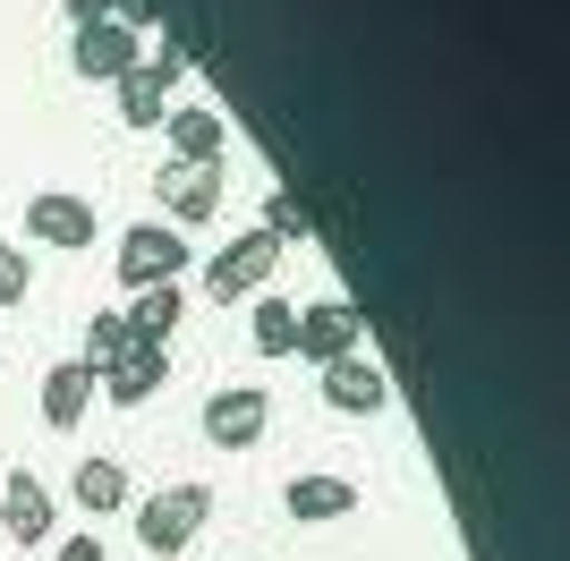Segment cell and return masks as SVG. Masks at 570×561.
I'll use <instances>...</instances> for the list:
<instances>
[{"instance_id": "cell-1", "label": "cell", "mask_w": 570, "mask_h": 561, "mask_svg": "<svg viewBox=\"0 0 570 561\" xmlns=\"http://www.w3.org/2000/svg\"><path fill=\"white\" fill-rule=\"evenodd\" d=\"M205 511H214V493L196 485V476H188V485L145 493V502H137V544H145V553H179V544L205 528Z\"/></svg>"}, {"instance_id": "cell-2", "label": "cell", "mask_w": 570, "mask_h": 561, "mask_svg": "<svg viewBox=\"0 0 570 561\" xmlns=\"http://www.w3.org/2000/svg\"><path fill=\"white\" fill-rule=\"evenodd\" d=\"M188 230H170V222H137V230H119V280L128 289H163V280L188 273Z\"/></svg>"}, {"instance_id": "cell-3", "label": "cell", "mask_w": 570, "mask_h": 561, "mask_svg": "<svg viewBox=\"0 0 570 561\" xmlns=\"http://www.w3.org/2000/svg\"><path fill=\"white\" fill-rule=\"evenodd\" d=\"M357 341H366V315H357L350 298H315V306H298V341H289V357L333 366V357H350Z\"/></svg>"}, {"instance_id": "cell-4", "label": "cell", "mask_w": 570, "mask_h": 561, "mask_svg": "<svg viewBox=\"0 0 570 561\" xmlns=\"http://www.w3.org/2000/svg\"><path fill=\"white\" fill-rule=\"evenodd\" d=\"M273 264H282V247H273V238H264V230H238L230 247L205 264V289H214L222 306H230V298H256L264 280H273Z\"/></svg>"}, {"instance_id": "cell-5", "label": "cell", "mask_w": 570, "mask_h": 561, "mask_svg": "<svg viewBox=\"0 0 570 561\" xmlns=\"http://www.w3.org/2000/svg\"><path fill=\"white\" fill-rule=\"evenodd\" d=\"M264 417H273L264 383H222V392L205 400V443H214V451H247L264 434Z\"/></svg>"}, {"instance_id": "cell-6", "label": "cell", "mask_w": 570, "mask_h": 561, "mask_svg": "<svg viewBox=\"0 0 570 561\" xmlns=\"http://www.w3.org/2000/svg\"><path fill=\"white\" fill-rule=\"evenodd\" d=\"M170 86H179V51H145L137 69L119 77V119H128V128H163Z\"/></svg>"}, {"instance_id": "cell-7", "label": "cell", "mask_w": 570, "mask_h": 561, "mask_svg": "<svg viewBox=\"0 0 570 561\" xmlns=\"http://www.w3.org/2000/svg\"><path fill=\"white\" fill-rule=\"evenodd\" d=\"M26 238L35 247H95V205L69 187H43V196H26Z\"/></svg>"}, {"instance_id": "cell-8", "label": "cell", "mask_w": 570, "mask_h": 561, "mask_svg": "<svg viewBox=\"0 0 570 561\" xmlns=\"http://www.w3.org/2000/svg\"><path fill=\"white\" fill-rule=\"evenodd\" d=\"M145 60V43H137V26H119V18H95V26H77V43H69V69L77 77H128Z\"/></svg>"}, {"instance_id": "cell-9", "label": "cell", "mask_w": 570, "mask_h": 561, "mask_svg": "<svg viewBox=\"0 0 570 561\" xmlns=\"http://www.w3.org/2000/svg\"><path fill=\"white\" fill-rule=\"evenodd\" d=\"M222 163H170L163 170V205H170V230H196V222H214L222 213Z\"/></svg>"}, {"instance_id": "cell-10", "label": "cell", "mask_w": 570, "mask_h": 561, "mask_svg": "<svg viewBox=\"0 0 570 561\" xmlns=\"http://www.w3.org/2000/svg\"><path fill=\"white\" fill-rule=\"evenodd\" d=\"M324 400H333L341 417H375L383 400H392V383H383V366L366 350H350V357H333L324 366Z\"/></svg>"}, {"instance_id": "cell-11", "label": "cell", "mask_w": 570, "mask_h": 561, "mask_svg": "<svg viewBox=\"0 0 570 561\" xmlns=\"http://www.w3.org/2000/svg\"><path fill=\"white\" fill-rule=\"evenodd\" d=\"M0 528H9L18 544H43L51 528H60V511H51V485H43V476L9 468V485H0Z\"/></svg>"}, {"instance_id": "cell-12", "label": "cell", "mask_w": 570, "mask_h": 561, "mask_svg": "<svg viewBox=\"0 0 570 561\" xmlns=\"http://www.w3.org/2000/svg\"><path fill=\"white\" fill-rule=\"evenodd\" d=\"M179 315H188V298H179V280H163V289H128V306H119V324H128V341H145V350H170V332H179Z\"/></svg>"}, {"instance_id": "cell-13", "label": "cell", "mask_w": 570, "mask_h": 561, "mask_svg": "<svg viewBox=\"0 0 570 561\" xmlns=\"http://www.w3.org/2000/svg\"><path fill=\"white\" fill-rule=\"evenodd\" d=\"M95 383H102V400H111V409H145V400L170 383V350H145V341H137V350L119 357L111 374H95Z\"/></svg>"}, {"instance_id": "cell-14", "label": "cell", "mask_w": 570, "mask_h": 561, "mask_svg": "<svg viewBox=\"0 0 570 561\" xmlns=\"http://www.w3.org/2000/svg\"><path fill=\"white\" fill-rule=\"evenodd\" d=\"M86 400H95V366H86V357L43 366V425H51V434H69V425L86 417Z\"/></svg>"}, {"instance_id": "cell-15", "label": "cell", "mask_w": 570, "mask_h": 561, "mask_svg": "<svg viewBox=\"0 0 570 561\" xmlns=\"http://www.w3.org/2000/svg\"><path fill=\"white\" fill-rule=\"evenodd\" d=\"M163 137H170V163H222L230 128H222V111H170Z\"/></svg>"}, {"instance_id": "cell-16", "label": "cell", "mask_w": 570, "mask_h": 561, "mask_svg": "<svg viewBox=\"0 0 570 561\" xmlns=\"http://www.w3.org/2000/svg\"><path fill=\"white\" fill-rule=\"evenodd\" d=\"M289 519H350L357 511V485L350 476H289Z\"/></svg>"}, {"instance_id": "cell-17", "label": "cell", "mask_w": 570, "mask_h": 561, "mask_svg": "<svg viewBox=\"0 0 570 561\" xmlns=\"http://www.w3.org/2000/svg\"><path fill=\"white\" fill-rule=\"evenodd\" d=\"M256 230L273 238V247H298V238H315L307 196H298V187H273V196H264V222H256Z\"/></svg>"}, {"instance_id": "cell-18", "label": "cell", "mask_w": 570, "mask_h": 561, "mask_svg": "<svg viewBox=\"0 0 570 561\" xmlns=\"http://www.w3.org/2000/svg\"><path fill=\"white\" fill-rule=\"evenodd\" d=\"M77 502H86V511H119V502H128V468L119 460H77Z\"/></svg>"}, {"instance_id": "cell-19", "label": "cell", "mask_w": 570, "mask_h": 561, "mask_svg": "<svg viewBox=\"0 0 570 561\" xmlns=\"http://www.w3.org/2000/svg\"><path fill=\"white\" fill-rule=\"evenodd\" d=\"M247 341H256L264 357H289V341H298V306H289V298H256V324H247Z\"/></svg>"}, {"instance_id": "cell-20", "label": "cell", "mask_w": 570, "mask_h": 561, "mask_svg": "<svg viewBox=\"0 0 570 561\" xmlns=\"http://www.w3.org/2000/svg\"><path fill=\"white\" fill-rule=\"evenodd\" d=\"M128 350H137V341H128V324H119V315H86V350H77V357H86L95 374H111Z\"/></svg>"}, {"instance_id": "cell-21", "label": "cell", "mask_w": 570, "mask_h": 561, "mask_svg": "<svg viewBox=\"0 0 570 561\" xmlns=\"http://www.w3.org/2000/svg\"><path fill=\"white\" fill-rule=\"evenodd\" d=\"M26 289H35V264H26V247H9V238H0V306H18Z\"/></svg>"}, {"instance_id": "cell-22", "label": "cell", "mask_w": 570, "mask_h": 561, "mask_svg": "<svg viewBox=\"0 0 570 561\" xmlns=\"http://www.w3.org/2000/svg\"><path fill=\"white\" fill-rule=\"evenodd\" d=\"M60 561H111V553H102V537H69V544H60Z\"/></svg>"}, {"instance_id": "cell-23", "label": "cell", "mask_w": 570, "mask_h": 561, "mask_svg": "<svg viewBox=\"0 0 570 561\" xmlns=\"http://www.w3.org/2000/svg\"><path fill=\"white\" fill-rule=\"evenodd\" d=\"M60 9H69L77 26H95V18H111V0H60Z\"/></svg>"}]
</instances>
